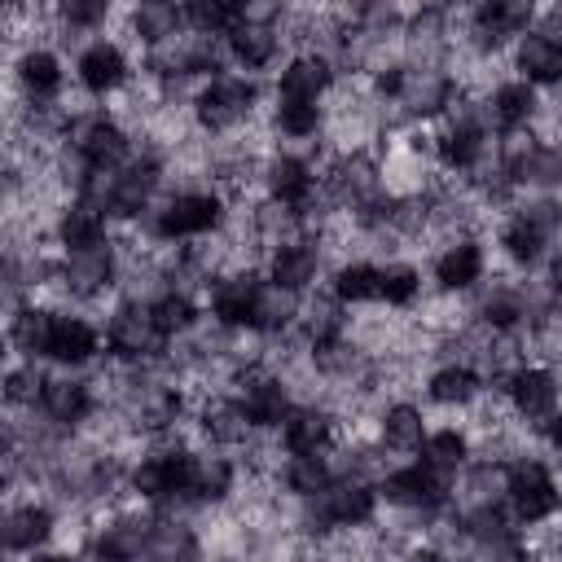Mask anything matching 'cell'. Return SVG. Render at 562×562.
Returning <instances> with one entry per match:
<instances>
[{
    "label": "cell",
    "instance_id": "6da1fadb",
    "mask_svg": "<svg viewBox=\"0 0 562 562\" xmlns=\"http://www.w3.org/2000/svg\"><path fill=\"white\" fill-rule=\"evenodd\" d=\"M66 149L88 167V171H110L132 158V136L123 123L105 110H83L66 119Z\"/></svg>",
    "mask_w": 562,
    "mask_h": 562
},
{
    "label": "cell",
    "instance_id": "7a4b0ae2",
    "mask_svg": "<svg viewBox=\"0 0 562 562\" xmlns=\"http://www.w3.org/2000/svg\"><path fill=\"white\" fill-rule=\"evenodd\" d=\"M224 220H228V206L215 189H184V193H171L158 211H149V233L158 241L202 237V233L224 228Z\"/></svg>",
    "mask_w": 562,
    "mask_h": 562
},
{
    "label": "cell",
    "instance_id": "3957f363",
    "mask_svg": "<svg viewBox=\"0 0 562 562\" xmlns=\"http://www.w3.org/2000/svg\"><path fill=\"white\" fill-rule=\"evenodd\" d=\"M105 347L123 364H145V360H158L167 351V338L154 325V312H149L145 299H123L110 312V321H105Z\"/></svg>",
    "mask_w": 562,
    "mask_h": 562
},
{
    "label": "cell",
    "instance_id": "277c9868",
    "mask_svg": "<svg viewBox=\"0 0 562 562\" xmlns=\"http://www.w3.org/2000/svg\"><path fill=\"white\" fill-rule=\"evenodd\" d=\"M378 509V487H369L364 479H334L321 496L307 501V514L303 522L312 531H351V527H364Z\"/></svg>",
    "mask_w": 562,
    "mask_h": 562
},
{
    "label": "cell",
    "instance_id": "5b68a950",
    "mask_svg": "<svg viewBox=\"0 0 562 562\" xmlns=\"http://www.w3.org/2000/svg\"><path fill=\"white\" fill-rule=\"evenodd\" d=\"M505 474H509L505 501H509V509H514V518H518L522 527L544 522V518L558 514L562 487H558V479L549 474V465H544L540 457H518L514 465H505Z\"/></svg>",
    "mask_w": 562,
    "mask_h": 562
},
{
    "label": "cell",
    "instance_id": "8992f818",
    "mask_svg": "<svg viewBox=\"0 0 562 562\" xmlns=\"http://www.w3.org/2000/svg\"><path fill=\"white\" fill-rule=\"evenodd\" d=\"M259 105V83L246 75H220L193 97V119L202 132H233L237 123L250 119Z\"/></svg>",
    "mask_w": 562,
    "mask_h": 562
},
{
    "label": "cell",
    "instance_id": "52a82bcc",
    "mask_svg": "<svg viewBox=\"0 0 562 562\" xmlns=\"http://www.w3.org/2000/svg\"><path fill=\"white\" fill-rule=\"evenodd\" d=\"M193 457H198V452H189V448H162V452L140 457V461L127 470V487H132V496H136V501H149V505L189 496Z\"/></svg>",
    "mask_w": 562,
    "mask_h": 562
},
{
    "label": "cell",
    "instance_id": "ba28073f",
    "mask_svg": "<svg viewBox=\"0 0 562 562\" xmlns=\"http://www.w3.org/2000/svg\"><path fill=\"white\" fill-rule=\"evenodd\" d=\"M487 105H465L448 119V127L435 136V158L448 171H479L487 154Z\"/></svg>",
    "mask_w": 562,
    "mask_h": 562
},
{
    "label": "cell",
    "instance_id": "9c48e42d",
    "mask_svg": "<svg viewBox=\"0 0 562 562\" xmlns=\"http://www.w3.org/2000/svg\"><path fill=\"white\" fill-rule=\"evenodd\" d=\"M114 277H119V250L110 241L88 246V250H75V255H66L57 263V281L75 299H97L101 290L114 285Z\"/></svg>",
    "mask_w": 562,
    "mask_h": 562
},
{
    "label": "cell",
    "instance_id": "30bf717a",
    "mask_svg": "<svg viewBox=\"0 0 562 562\" xmlns=\"http://www.w3.org/2000/svg\"><path fill=\"white\" fill-rule=\"evenodd\" d=\"M378 496L386 505H400V509H439L448 501V474H439L426 461H417V465L382 474Z\"/></svg>",
    "mask_w": 562,
    "mask_h": 562
},
{
    "label": "cell",
    "instance_id": "8fae6325",
    "mask_svg": "<svg viewBox=\"0 0 562 562\" xmlns=\"http://www.w3.org/2000/svg\"><path fill=\"white\" fill-rule=\"evenodd\" d=\"M505 395H509V404H514V413H518L522 422L544 426V422L558 413L562 386H558V378H553L549 369H540V364H518V369L509 373V382H505Z\"/></svg>",
    "mask_w": 562,
    "mask_h": 562
},
{
    "label": "cell",
    "instance_id": "7c38bea8",
    "mask_svg": "<svg viewBox=\"0 0 562 562\" xmlns=\"http://www.w3.org/2000/svg\"><path fill=\"white\" fill-rule=\"evenodd\" d=\"M158 518L154 514H114L92 536V562H140Z\"/></svg>",
    "mask_w": 562,
    "mask_h": 562
},
{
    "label": "cell",
    "instance_id": "4fadbf2b",
    "mask_svg": "<svg viewBox=\"0 0 562 562\" xmlns=\"http://www.w3.org/2000/svg\"><path fill=\"white\" fill-rule=\"evenodd\" d=\"M259 290L263 281L246 268V272H228L211 285V316L220 329H255V307H259Z\"/></svg>",
    "mask_w": 562,
    "mask_h": 562
},
{
    "label": "cell",
    "instance_id": "5bb4252c",
    "mask_svg": "<svg viewBox=\"0 0 562 562\" xmlns=\"http://www.w3.org/2000/svg\"><path fill=\"white\" fill-rule=\"evenodd\" d=\"M531 26V4H514V0H483L470 13V44L479 53H496L509 35H527Z\"/></svg>",
    "mask_w": 562,
    "mask_h": 562
},
{
    "label": "cell",
    "instance_id": "9a60e30c",
    "mask_svg": "<svg viewBox=\"0 0 562 562\" xmlns=\"http://www.w3.org/2000/svg\"><path fill=\"white\" fill-rule=\"evenodd\" d=\"M329 83H334V61L325 53L307 48V53H294L281 66V75H277V101H312L316 105L329 92Z\"/></svg>",
    "mask_w": 562,
    "mask_h": 562
},
{
    "label": "cell",
    "instance_id": "2e32d148",
    "mask_svg": "<svg viewBox=\"0 0 562 562\" xmlns=\"http://www.w3.org/2000/svg\"><path fill=\"white\" fill-rule=\"evenodd\" d=\"M263 189H268L272 202H281V206L307 215V211H312V198H316V176H312V167H307L303 158L277 154V158L263 162Z\"/></svg>",
    "mask_w": 562,
    "mask_h": 562
},
{
    "label": "cell",
    "instance_id": "e0dca14e",
    "mask_svg": "<svg viewBox=\"0 0 562 562\" xmlns=\"http://www.w3.org/2000/svg\"><path fill=\"white\" fill-rule=\"evenodd\" d=\"M75 79H79L83 92L110 97V92H119L127 83V53L114 40H92L75 61Z\"/></svg>",
    "mask_w": 562,
    "mask_h": 562
},
{
    "label": "cell",
    "instance_id": "ac0fdd59",
    "mask_svg": "<svg viewBox=\"0 0 562 562\" xmlns=\"http://www.w3.org/2000/svg\"><path fill=\"white\" fill-rule=\"evenodd\" d=\"M246 386H241V395H237V404L246 408V417H250V426H259V430H281V422L290 417V391H285V382L281 378H272V373H259V369H250L246 378H241Z\"/></svg>",
    "mask_w": 562,
    "mask_h": 562
},
{
    "label": "cell",
    "instance_id": "d6986e66",
    "mask_svg": "<svg viewBox=\"0 0 562 562\" xmlns=\"http://www.w3.org/2000/svg\"><path fill=\"white\" fill-rule=\"evenodd\" d=\"M127 408H132V422L140 426V430H171L176 422H180V413H184V395L171 386V382H154V378H145L140 386H132L127 391Z\"/></svg>",
    "mask_w": 562,
    "mask_h": 562
},
{
    "label": "cell",
    "instance_id": "ffe728a7",
    "mask_svg": "<svg viewBox=\"0 0 562 562\" xmlns=\"http://www.w3.org/2000/svg\"><path fill=\"white\" fill-rule=\"evenodd\" d=\"M321 272V246L307 241V237H294V241H281L272 255H268V281L290 290V294H303Z\"/></svg>",
    "mask_w": 562,
    "mask_h": 562
},
{
    "label": "cell",
    "instance_id": "44dd1931",
    "mask_svg": "<svg viewBox=\"0 0 562 562\" xmlns=\"http://www.w3.org/2000/svg\"><path fill=\"white\" fill-rule=\"evenodd\" d=\"M334 439V417L316 404H294L290 417L281 422V448L290 457H321Z\"/></svg>",
    "mask_w": 562,
    "mask_h": 562
},
{
    "label": "cell",
    "instance_id": "7402d4cb",
    "mask_svg": "<svg viewBox=\"0 0 562 562\" xmlns=\"http://www.w3.org/2000/svg\"><path fill=\"white\" fill-rule=\"evenodd\" d=\"M97 351H101V334H97L92 321L70 316V312H57V316H53V334H48V356H44V360H57V364L79 369V364H88Z\"/></svg>",
    "mask_w": 562,
    "mask_h": 562
},
{
    "label": "cell",
    "instance_id": "603a6c76",
    "mask_svg": "<svg viewBox=\"0 0 562 562\" xmlns=\"http://www.w3.org/2000/svg\"><path fill=\"white\" fill-rule=\"evenodd\" d=\"M13 79L22 83V92L31 97V105H48L61 92V61L53 48H22L13 61Z\"/></svg>",
    "mask_w": 562,
    "mask_h": 562
},
{
    "label": "cell",
    "instance_id": "cb8c5ba5",
    "mask_svg": "<svg viewBox=\"0 0 562 562\" xmlns=\"http://www.w3.org/2000/svg\"><path fill=\"white\" fill-rule=\"evenodd\" d=\"M483 246L474 241V237H457V241H448L443 246V255L435 259V281H439V290H448V294H461V290H474L479 285V277H483Z\"/></svg>",
    "mask_w": 562,
    "mask_h": 562
},
{
    "label": "cell",
    "instance_id": "d4e9b609",
    "mask_svg": "<svg viewBox=\"0 0 562 562\" xmlns=\"http://www.w3.org/2000/svg\"><path fill=\"white\" fill-rule=\"evenodd\" d=\"M40 408H44V417H48L53 426L75 430V426L97 408V400H92V386L79 382V378H48V386H44V395H40Z\"/></svg>",
    "mask_w": 562,
    "mask_h": 562
},
{
    "label": "cell",
    "instance_id": "484cf974",
    "mask_svg": "<svg viewBox=\"0 0 562 562\" xmlns=\"http://www.w3.org/2000/svg\"><path fill=\"white\" fill-rule=\"evenodd\" d=\"M127 26L136 35V44L145 48H162L171 40H180V31L189 26L184 22V4H167V0H145L127 13Z\"/></svg>",
    "mask_w": 562,
    "mask_h": 562
},
{
    "label": "cell",
    "instance_id": "4316f807",
    "mask_svg": "<svg viewBox=\"0 0 562 562\" xmlns=\"http://www.w3.org/2000/svg\"><path fill=\"white\" fill-rule=\"evenodd\" d=\"M514 70L531 88H558L562 83V48H553L540 31H527L514 44Z\"/></svg>",
    "mask_w": 562,
    "mask_h": 562
},
{
    "label": "cell",
    "instance_id": "83f0119b",
    "mask_svg": "<svg viewBox=\"0 0 562 562\" xmlns=\"http://www.w3.org/2000/svg\"><path fill=\"white\" fill-rule=\"evenodd\" d=\"M53 237L61 241V250H66V255L88 250V246H101V241H105V211H97L92 202L75 198L70 206H61V211H57Z\"/></svg>",
    "mask_w": 562,
    "mask_h": 562
},
{
    "label": "cell",
    "instance_id": "f1b7e54d",
    "mask_svg": "<svg viewBox=\"0 0 562 562\" xmlns=\"http://www.w3.org/2000/svg\"><path fill=\"white\" fill-rule=\"evenodd\" d=\"M536 114H540V97H536V88H531L527 79H505V83H496L492 97H487V119H492L496 127H505V132L527 127Z\"/></svg>",
    "mask_w": 562,
    "mask_h": 562
},
{
    "label": "cell",
    "instance_id": "f546056e",
    "mask_svg": "<svg viewBox=\"0 0 562 562\" xmlns=\"http://www.w3.org/2000/svg\"><path fill=\"white\" fill-rule=\"evenodd\" d=\"M53 527H57V518H53L48 505H40V501L13 505L4 514V549L9 553H35L53 536Z\"/></svg>",
    "mask_w": 562,
    "mask_h": 562
},
{
    "label": "cell",
    "instance_id": "4dcf8cb0",
    "mask_svg": "<svg viewBox=\"0 0 562 562\" xmlns=\"http://www.w3.org/2000/svg\"><path fill=\"white\" fill-rule=\"evenodd\" d=\"M277 48H281V26L246 22V18H241V22L228 31V57H233L237 66H246V70H263V66H272Z\"/></svg>",
    "mask_w": 562,
    "mask_h": 562
},
{
    "label": "cell",
    "instance_id": "1f68e13d",
    "mask_svg": "<svg viewBox=\"0 0 562 562\" xmlns=\"http://www.w3.org/2000/svg\"><path fill=\"white\" fill-rule=\"evenodd\" d=\"M202 558V544H198V531L180 518H158L140 562H198Z\"/></svg>",
    "mask_w": 562,
    "mask_h": 562
},
{
    "label": "cell",
    "instance_id": "d6a6232c",
    "mask_svg": "<svg viewBox=\"0 0 562 562\" xmlns=\"http://www.w3.org/2000/svg\"><path fill=\"white\" fill-rule=\"evenodd\" d=\"M53 316H57V312H48V307H35V303H26V307H13V316H9V342L22 351V360H26V364H35L40 356H48Z\"/></svg>",
    "mask_w": 562,
    "mask_h": 562
},
{
    "label": "cell",
    "instance_id": "836d02e7",
    "mask_svg": "<svg viewBox=\"0 0 562 562\" xmlns=\"http://www.w3.org/2000/svg\"><path fill=\"white\" fill-rule=\"evenodd\" d=\"M198 422H202V435H206L211 443H220V448H237V443H246V435H250L246 408H241L237 400H224V395L206 400L202 413H198Z\"/></svg>",
    "mask_w": 562,
    "mask_h": 562
},
{
    "label": "cell",
    "instance_id": "e575fe53",
    "mask_svg": "<svg viewBox=\"0 0 562 562\" xmlns=\"http://www.w3.org/2000/svg\"><path fill=\"white\" fill-rule=\"evenodd\" d=\"M233 479H237V465H233L228 457L202 452V457H193V479H189V496H184V501L220 505V501L233 492Z\"/></svg>",
    "mask_w": 562,
    "mask_h": 562
},
{
    "label": "cell",
    "instance_id": "d590c367",
    "mask_svg": "<svg viewBox=\"0 0 562 562\" xmlns=\"http://www.w3.org/2000/svg\"><path fill=\"white\" fill-rule=\"evenodd\" d=\"M527 316H531V299H527V290H518V285H496V290L479 303V321H483L492 334H514L518 325H527Z\"/></svg>",
    "mask_w": 562,
    "mask_h": 562
},
{
    "label": "cell",
    "instance_id": "8d00e7d4",
    "mask_svg": "<svg viewBox=\"0 0 562 562\" xmlns=\"http://www.w3.org/2000/svg\"><path fill=\"white\" fill-rule=\"evenodd\" d=\"M479 391H483V378H479L470 364H457V360L443 364V369H435L430 382H426V395H430L435 404H457V408L474 404Z\"/></svg>",
    "mask_w": 562,
    "mask_h": 562
},
{
    "label": "cell",
    "instance_id": "74e56055",
    "mask_svg": "<svg viewBox=\"0 0 562 562\" xmlns=\"http://www.w3.org/2000/svg\"><path fill=\"white\" fill-rule=\"evenodd\" d=\"M149 312H154V325L162 329V338H180V334H193L198 325V303L189 299V290H158L149 299Z\"/></svg>",
    "mask_w": 562,
    "mask_h": 562
},
{
    "label": "cell",
    "instance_id": "f35d334b",
    "mask_svg": "<svg viewBox=\"0 0 562 562\" xmlns=\"http://www.w3.org/2000/svg\"><path fill=\"white\" fill-rule=\"evenodd\" d=\"M378 435H382V443L395 448V452H417V448L426 443L422 408H413V404H391V408L382 413V422H378Z\"/></svg>",
    "mask_w": 562,
    "mask_h": 562
},
{
    "label": "cell",
    "instance_id": "ab89813d",
    "mask_svg": "<svg viewBox=\"0 0 562 562\" xmlns=\"http://www.w3.org/2000/svg\"><path fill=\"white\" fill-rule=\"evenodd\" d=\"M334 299L347 307V303H373L382 299V268L356 259V263H338L334 268Z\"/></svg>",
    "mask_w": 562,
    "mask_h": 562
},
{
    "label": "cell",
    "instance_id": "60d3db41",
    "mask_svg": "<svg viewBox=\"0 0 562 562\" xmlns=\"http://www.w3.org/2000/svg\"><path fill=\"white\" fill-rule=\"evenodd\" d=\"M299 325H303L307 347L316 351V347H329V342H338V338H342L347 316H342V303L329 294V299H312V303H307V312L299 316Z\"/></svg>",
    "mask_w": 562,
    "mask_h": 562
},
{
    "label": "cell",
    "instance_id": "b9f144b4",
    "mask_svg": "<svg viewBox=\"0 0 562 562\" xmlns=\"http://www.w3.org/2000/svg\"><path fill=\"white\" fill-rule=\"evenodd\" d=\"M422 461H426L430 470H439V474L461 470V465L470 461V435L457 430V426H443V430L426 435V443H422Z\"/></svg>",
    "mask_w": 562,
    "mask_h": 562
},
{
    "label": "cell",
    "instance_id": "7bdbcfd3",
    "mask_svg": "<svg viewBox=\"0 0 562 562\" xmlns=\"http://www.w3.org/2000/svg\"><path fill=\"white\" fill-rule=\"evenodd\" d=\"M184 22H189V31L193 35H224L228 40V31L241 22V4H228V0H189L184 4Z\"/></svg>",
    "mask_w": 562,
    "mask_h": 562
},
{
    "label": "cell",
    "instance_id": "ee69618b",
    "mask_svg": "<svg viewBox=\"0 0 562 562\" xmlns=\"http://www.w3.org/2000/svg\"><path fill=\"white\" fill-rule=\"evenodd\" d=\"M294 316H299V294H290V290H281V285H272V281H263L259 307H255V329H259V334H281V329L294 325Z\"/></svg>",
    "mask_w": 562,
    "mask_h": 562
},
{
    "label": "cell",
    "instance_id": "f6af8a7d",
    "mask_svg": "<svg viewBox=\"0 0 562 562\" xmlns=\"http://www.w3.org/2000/svg\"><path fill=\"white\" fill-rule=\"evenodd\" d=\"M281 479H285V487H290L299 501H312V496H321L338 474L329 470L325 457H290L285 470H281Z\"/></svg>",
    "mask_w": 562,
    "mask_h": 562
},
{
    "label": "cell",
    "instance_id": "bcb514c9",
    "mask_svg": "<svg viewBox=\"0 0 562 562\" xmlns=\"http://www.w3.org/2000/svg\"><path fill=\"white\" fill-rule=\"evenodd\" d=\"M505 483H509L505 465H492V461L474 465V470L465 474V509H487V505H501Z\"/></svg>",
    "mask_w": 562,
    "mask_h": 562
},
{
    "label": "cell",
    "instance_id": "7dc6e473",
    "mask_svg": "<svg viewBox=\"0 0 562 562\" xmlns=\"http://www.w3.org/2000/svg\"><path fill=\"white\" fill-rule=\"evenodd\" d=\"M272 123H277L281 136H290V140H307V136L321 132L325 119H321V105H312V101H277Z\"/></svg>",
    "mask_w": 562,
    "mask_h": 562
},
{
    "label": "cell",
    "instance_id": "c3c4849f",
    "mask_svg": "<svg viewBox=\"0 0 562 562\" xmlns=\"http://www.w3.org/2000/svg\"><path fill=\"white\" fill-rule=\"evenodd\" d=\"M501 246H505V255H509L518 268H531V263L544 255V246H549V241H544V237H540L522 215H514V220L501 228Z\"/></svg>",
    "mask_w": 562,
    "mask_h": 562
},
{
    "label": "cell",
    "instance_id": "681fc988",
    "mask_svg": "<svg viewBox=\"0 0 562 562\" xmlns=\"http://www.w3.org/2000/svg\"><path fill=\"white\" fill-rule=\"evenodd\" d=\"M422 290V272L413 263H386L382 268V303L391 307H408Z\"/></svg>",
    "mask_w": 562,
    "mask_h": 562
},
{
    "label": "cell",
    "instance_id": "f907efd6",
    "mask_svg": "<svg viewBox=\"0 0 562 562\" xmlns=\"http://www.w3.org/2000/svg\"><path fill=\"white\" fill-rule=\"evenodd\" d=\"M44 386H48V378L35 369V364H13L9 373H4V400L13 404V408H26V404H40V395H44Z\"/></svg>",
    "mask_w": 562,
    "mask_h": 562
},
{
    "label": "cell",
    "instance_id": "816d5d0a",
    "mask_svg": "<svg viewBox=\"0 0 562 562\" xmlns=\"http://www.w3.org/2000/svg\"><path fill=\"white\" fill-rule=\"evenodd\" d=\"M518 215H522L544 241L562 233V198H531L527 206H518Z\"/></svg>",
    "mask_w": 562,
    "mask_h": 562
},
{
    "label": "cell",
    "instance_id": "f5cc1de1",
    "mask_svg": "<svg viewBox=\"0 0 562 562\" xmlns=\"http://www.w3.org/2000/svg\"><path fill=\"white\" fill-rule=\"evenodd\" d=\"M57 18L75 31V26H83V31H92V26H101L105 18H110V4L105 0H66V4H57Z\"/></svg>",
    "mask_w": 562,
    "mask_h": 562
},
{
    "label": "cell",
    "instance_id": "db71d44e",
    "mask_svg": "<svg viewBox=\"0 0 562 562\" xmlns=\"http://www.w3.org/2000/svg\"><path fill=\"white\" fill-rule=\"evenodd\" d=\"M540 35H544L553 48H562V4H558V9H549V13L540 18Z\"/></svg>",
    "mask_w": 562,
    "mask_h": 562
},
{
    "label": "cell",
    "instance_id": "11a10c76",
    "mask_svg": "<svg viewBox=\"0 0 562 562\" xmlns=\"http://www.w3.org/2000/svg\"><path fill=\"white\" fill-rule=\"evenodd\" d=\"M544 439H549V448L562 457V413H553V417L544 422Z\"/></svg>",
    "mask_w": 562,
    "mask_h": 562
},
{
    "label": "cell",
    "instance_id": "9f6ffc18",
    "mask_svg": "<svg viewBox=\"0 0 562 562\" xmlns=\"http://www.w3.org/2000/svg\"><path fill=\"white\" fill-rule=\"evenodd\" d=\"M549 290H553V294H562V255H553V259H549Z\"/></svg>",
    "mask_w": 562,
    "mask_h": 562
},
{
    "label": "cell",
    "instance_id": "6f0895ef",
    "mask_svg": "<svg viewBox=\"0 0 562 562\" xmlns=\"http://www.w3.org/2000/svg\"><path fill=\"white\" fill-rule=\"evenodd\" d=\"M26 562H75V558H70V553H40V549H35Z\"/></svg>",
    "mask_w": 562,
    "mask_h": 562
},
{
    "label": "cell",
    "instance_id": "680465c9",
    "mask_svg": "<svg viewBox=\"0 0 562 562\" xmlns=\"http://www.w3.org/2000/svg\"><path fill=\"white\" fill-rule=\"evenodd\" d=\"M558 549H562V527H558Z\"/></svg>",
    "mask_w": 562,
    "mask_h": 562
},
{
    "label": "cell",
    "instance_id": "91938a15",
    "mask_svg": "<svg viewBox=\"0 0 562 562\" xmlns=\"http://www.w3.org/2000/svg\"><path fill=\"white\" fill-rule=\"evenodd\" d=\"M312 562H325V558H312Z\"/></svg>",
    "mask_w": 562,
    "mask_h": 562
}]
</instances>
